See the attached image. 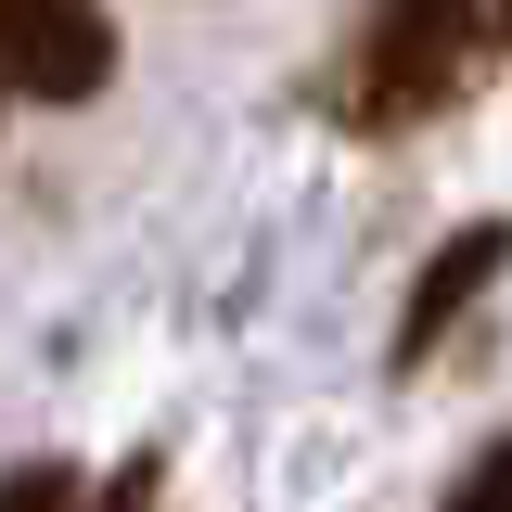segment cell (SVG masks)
<instances>
[{
	"instance_id": "1",
	"label": "cell",
	"mask_w": 512,
	"mask_h": 512,
	"mask_svg": "<svg viewBox=\"0 0 512 512\" xmlns=\"http://www.w3.org/2000/svg\"><path fill=\"white\" fill-rule=\"evenodd\" d=\"M474 39H487V0H372L346 39V128L397 141V128L448 116L474 77Z\"/></svg>"
},
{
	"instance_id": "2",
	"label": "cell",
	"mask_w": 512,
	"mask_h": 512,
	"mask_svg": "<svg viewBox=\"0 0 512 512\" xmlns=\"http://www.w3.org/2000/svg\"><path fill=\"white\" fill-rule=\"evenodd\" d=\"M103 77H116L103 0H0V90L13 103H90Z\"/></svg>"
},
{
	"instance_id": "3",
	"label": "cell",
	"mask_w": 512,
	"mask_h": 512,
	"mask_svg": "<svg viewBox=\"0 0 512 512\" xmlns=\"http://www.w3.org/2000/svg\"><path fill=\"white\" fill-rule=\"evenodd\" d=\"M500 269H512V218H474V231H448V244L423 256V282H410V308H397V372H423L448 333H461V308H474Z\"/></svg>"
},
{
	"instance_id": "4",
	"label": "cell",
	"mask_w": 512,
	"mask_h": 512,
	"mask_svg": "<svg viewBox=\"0 0 512 512\" xmlns=\"http://www.w3.org/2000/svg\"><path fill=\"white\" fill-rule=\"evenodd\" d=\"M436 512H512V436H487V448H474V474H461Z\"/></svg>"
},
{
	"instance_id": "5",
	"label": "cell",
	"mask_w": 512,
	"mask_h": 512,
	"mask_svg": "<svg viewBox=\"0 0 512 512\" xmlns=\"http://www.w3.org/2000/svg\"><path fill=\"white\" fill-rule=\"evenodd\" d=\"M154 500H167V461L141 448V461H116V474H103V487H90L77 512H154Z\"/></svg>"
},
{
	"instance_id": "6",
	"label": "cell",
	"mask_w": 512,
	"mask_h": 512,
	"mask_svg": "<svg viewBox=\"0 0 512 512\" xmlns=\"http://www.w3.org/2000/svg\"><path fill=\"white\" fill-rule=\"evenodd\" d=\"M0 512H77V474L64 461H13L0 474Z\"/></svg>"
},
{
	"instance_id": "7",
	"label": "cell",
	"mask_w": 512,
	"mask_h": 512,
	"mask_svg": "<svg viewBox=\"0 0 512 512\" xmlns=\"http://www.w3.org/2000/svg\"><path fill=\"white\" fill-rule=\"evenodd\" d=\"M487 39H500V52H512V0H487Z\"/></svg>"
}]
</instances>
